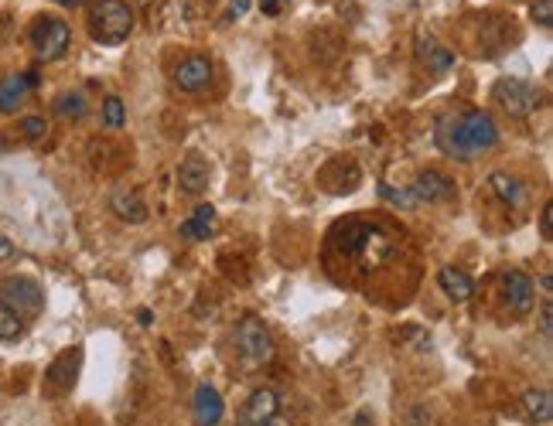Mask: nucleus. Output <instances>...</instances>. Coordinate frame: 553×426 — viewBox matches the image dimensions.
Returning a JSON list of instances; mask_svg holds the SVG:
<instances>
[{"label":"nucleus","mask_w":553,"mask_h":426,"mask_svg":"<svg viewBox=\"0 0 553 426\" xmlns=\"http://www.w3.org/2000/svg\"><path fill=\"white\" fill-rule=\"evenodd\" d=\"M540 229H543V239H553V205H543V212H540Z\"/></svg>","instance_id":"a878e982"},{"label":"nucleus","mask_w":553,"mask_h":426,"mask_svg":"<svg viewBox=\"0 0 553 426\" xmlns=\"http://www.w3.org/2000/svg\"><path fill=\"white\" fill-rule=\"evenodd\" d=\"M55 113L65 116V120H69V116H82L86 113V99H82L79 93H65V96L55 99Z\"/></svg>","instance_id":"4be33fe9"},{"label":"nucleus","mask_w":553,"mask_h":426,"mask_svg":"<svg viewBox=\"0 0 553 426\" xmlns=\"http://www.w3.org/2000/svg\"><path fill=\"white\" fill-rule=\"evenodd\" d=\"M14 256H18V249H14L4 236H0V260H14Z\"/></svg>","instance_id":"c756f323"},{"label":"nucleus","mask_w":553,"mask_h":426,"mask_svg":"<svg viewBox=\"0 0 553 426\" xmlns=\"http://www.w3.org/2000/svg\"><path fill=\"white\" fill-rule=\"evenodd\" d=\"M236 352L243 355L246 365H267L274 358V338H270L267 324L260 317H243L236 324Z\"/></svg>","instance_id":"20e7f679"},{"label":"nucleus","mask_w":553,"mask_h":426,"mask_svg":"<svg viewBox=\"0 0 553 426\" xmlns=\"http://www.w3.org/2000/svg\"><path fill=\"white\" fill-rule=\"evenodd\" d=\"M280 413V399L274 389H257L239 409V426H270Z\"/></svg>","instance_id":"0eeeda50"},{"label":"nucleus","mask_w":553,"mask_h":426,"mask_svg":"<svg viewBox=\"0 0 553 426\" xmlns=\"http://www.w3.org/2000/svg\"><path fill=\"white\" fill-rule=\"evenodd\" d=\"M21 133L28 140H41L48 133V123L41 120V116H24V120H21Z\"/></svg>","instance_id":"b1692460"},{"label":"nucleus","mask_w":553,"mask_h":426,"mask_svg":"<svg viewBox=\"0 0 553 426\" xmlns=\"http://www.w3.org/2000/svg\"><path fill=\"white\" fill-rule=\"evenodd\" d=\"M0 304H7L28 321L31 314L41 311V287L31 277H11L0 287Z\"/></svg>","instance_id":"423d86ee"},{"label":"nucleus","mask_w":553,"mask_h":426,"mask_svg":"<svg viewBox=\"0 0 553 426\" xmlns=\"http://www.w3.org/2000/svg\"><path fill=\"white\" fill-rule=\"evenodd\" d=\"M489 185H492V191H495V195H499L509 208H523V205H526V188H523V181L513 178V174L495 171L492 178H489Z\"/></svg>","instance_id":"2eb2a0df"},{"label":"nucleus","mask_w":553,"mask_h":426,"mask_svg":"<svg viewBox=\"0 0 553 426\" xmlns=\"http://www.w3.org/2000/svg\"><path fill=\"white\" fill-rule=\"evenodd\" d=\"M533 21L540 24V28H550L553 24V0H536V4L530 7Z\"/></svg>","instance_id":"393cba45"},{"label":"nucleus","mask_w":553,"mask_h":426,"mask_svg":"<svg viewBox=\"0 0 553 426\" xmlns=\"http://www.w3.org/2000/svg\"><path fill=\"white\" fill-rule=\"evenodd\" d=\"M72 45V28L62 18H52V14H41V18L31 24V48L41 62H55L69 52Z\"/></svg>","instance_id":"7ed1b4c3"},{"label":"nucleus","mask_w":553,"mask_h":426,"mask_svg":"<svg viewBox=\"0 0 553 426\" xmlns=\"http://www.w3.org/2000/svg\"><path fill=\"white\" fill-rule=\"evenodd\" d=\"M38 86L35 72H11L0 79V113H14L28 99L31 89Z\"/></svg>","instance_id":"9d476101"},{"label":"nucleus","mask_w":553,"mask_h":426,"mask_svg":"<svg viewBox=\"0 0 553 426\" xmlns=\"http://www.w3.org/2000/svg\"><path fill=\"white\" fill-rule=\"evenodd\" d=\"M492 96L499 99L502 110H506L509 116H519V120L530 116L536 110V103H540V93L523 79H499L492 89Z\"/></svg>","instance_id":"39448f33"},{"label":"nucleus","mask_w":553,"mask_h":426,"mask_svg":"<svg viewBox=\"0 0 553 426\" xmlns=\"http://www.w3.org/2000/svg\"><path fill=\"white\" fill-rule=\"evenodd\" d=\"M523 409H526V416L536 423H550L553 420V396H550V389H530L523 396Z\"/></svg>","instance_id":"f3484780"},{"label":"nucleus","mask_w":553,"mask_h":426,"mask_svg":"<svg viewBox=\"0 0 553 426\" xmlns=\"http://www.w3.org/2000/svg\"><path fill=\"white\" fill-rule=\"evenodd\" d=\"M86 24L93 41L113 48V45H123L130 38V31H134V11H130L127 0H93Z\"/></svg>","instance_id":"f03ea898"},{"label":"nucleus","mask_w":553,"mask_h":426,"mask_svg":"<svg viewBox=\"0 0 553 426\" xmlns=\"http://www.w3.org/2000/svg\"><path fill=\"white\" fill-rule=\"evenodd\" d=\"M212 222H216V208H212V205H198L192 219L181 222V236H188V239H209L212 236Z\"/></svg>","instance_id":"a211bd4d"},{"label":"nucleus","mask_w":553,"mask_h":426,"mask_svg":"<svg viewBox=\"0 0 553 426\" xmlns=\"http://www.w3.org/2000/svg\"><path fill=\"white\" fill-rule=\"evenodd\" d=\"M540 324H543V334L550 338V328H553V307H550V297L543 300V314H540Z\"/></svg>","instance_id":"bb28decb"},{"label":"nucleus","mask_w":553,"mask_h":426,"mask_svg":"<svg viewBox=\"0 0 553 426\" xmlns=\"http://www.w3.org/2000/svg\"><path fill=\"white\" fill-rule=\"evenodd\" d=\"M437 283H441V290L448 294L455 304H465L468 297L475 294V283L468 277L465 270H458V266H444L441 273H437Z\"/></svg>","instance_id":"4468645a"},{"label":"nucleus","mask_w":553,"mask_h":426,"mask_svg":"<svg viewBox=\"0 0 553 426\" xmlns=\"http://www.w3.org/2000/svg\"><path fill=\"white\" fill-rule=\"evenodd\" d=\"M410 191H414L417 205L451 202V198H455V181H448L441 171H427V174H420L414 185H410Z\"/></svg>","instance_id":"9b49d317"},{"label":"nucleus","mask_w":553,"mask_h":426,"mask_svg":"<svg viewBox=\"0 0 553 426\" xmlns=\"http://www.w3.org/2000/svg\"><path fill=\"white\" fill-rule=\"evenodd\" d=\"M260 7H263V14H270V18H277V14L287 7V0H260Z\"/></svg>","instance_id":"cd10ccee"},{"label":"nucleus","mask_w":553,"mask_h":426,"mask_svg":"<svg viewBox=\"0 0 553 426\" xmlns=\"http://www.w3.org/2000/svg\"><path fill=\"white\" fill-rule=\"evenodd\" d=\"M502 297H506V304L513 307L516 314H530L533 300H536L533 280L526 277L523 270H509L506 277H502Z\"/></svg>","instance_id":"1a4fd4ad"},{"label":"nucleus","mask_w":553,"mask_h":426,"mask_svg":"<svg viewBox=\"0 0 553 426\" xmlns=\"http://www.w3.org/2000/svg\"><path fill=\"white\" fill-rule=\"evenodd\" d=\"M246 11H250V0H233L229 4V18H243Z\"/></svg>","instance_id":"c85d7f7f"},{"label":"nucleus","mask_w":553,"mask_h":426,"mask_svg":"<svg viewBox=\"0 0 553 426\" xmlns=\"http://www.w3.org/2000/svg\"><path fill=\"white\" fill-rule=\"evenodd\" d=\"M495 144H499V127L482 110L451 113L437 127V147L455 161H475L478 154L492 150Z\"/></svg>","instance_id":"f257e3e1"},{"label":"nucleus","mask_w":553,"mask_h":426,"mask_svg":"<svg viewBox=\"0 0 553 426\" xmlns=\"http://www.w3.org/2000/svg\"><path fill=\"white\" fill-rule=\"evenodd\" d=\"M417 52H420V58H424V62L431 65L434 72H448L451 65H455V55H451L448 48H441V45H437L434 38H420Z\"/></svg>","instance_id":"6ab92c4d"},{"label":"nucleus","mask_w":553,"mask_h":426,"mask_svg":"<svg viewBox=\"0 0 553 426\" xmlns=\"http://www.w3.org/2000/svg\"><path fill=\"white\" fill-rule=\"evenodd\" d=\"M110 205H113V212H117L123 222H144L147 219V205L140 202V198L130 188H117V191H113Z\"/></svg>","instance_id":"dca6fc26"},{"label":"nucleus","mask_w":553,"mask_h":426,"mask_svg":"<svg viewBox=\"0 0 553 426\" xmlns=\"http://www.w3.org/2000/svg\"><path fill=\"white\" fill-rule=\"evenodd\" d=\"M178 185L188 195H202L209 188V161L202 154H188L185 161L178 164Z\"/></svg>","instance_id":"f8f14e48"},{"label":"nucleus","mask_w":553,"mask_h":426,"mask_svg":"<svg viewBox=\"0 0 553 426\" xmlns=\"http://www.w3.org/2000/svg\"><path fill=\"white\" fill-rule=\"evenodd\" d=\"M379 195L386 198L390 205L396 208H420L417 205V198H414V191L410 188H393V185H379Z\"/></svg>","instance_id":"412c9836"},{"label":"nucleus","mask_w":553,"mask_h":426,"mask_svg":"<svg viewBox=\"0 0 553 426\" xmlns=\"http://www.w3.org/2000/svg\"><path fill=\"white\" fill-rule=\"evenodd\" d=\"M222 416H226V406H222V396L212 386H198L195 389V423L198 426H219Z\"/></svg>","instance_id":"ddd939ff"},{"label":"nucleus","mask_w":553,"mask_h":426,"mask_svg":"<svg viewBox=\"0 0 553 426\" xmlns=\"http://www.w3.org/2000/svg\"><path fill=\"white\" fill-rule=\"evenodd\" d=\"M55 4H62V7H79V4H93V0H55Z\"/></svg>","instance_id":"7c9ffc66"},{"label":"nucleus","mask_w":553,"mask_h":426,"mask_svg":"<svg viewBox=\"0 0 553 426\" xmlns=\"http://www.w3.org/2000/svg\"><path fill=\"white\" fill-rule=\"evenodd\" d=\"M103 120H106V127H110V130H120L123 123H127V110H123L120 96H110L103 103Z\"/></svg>","instance_id":"5701e85b"},{"label":"nucleus","mask_w":553,"mask_h":426,"mask_svg":"<svg viewBox=\"0 0 553 426\" xmlns=\"http://www.w3.org/2000/svg\"><path fill=\"white\" fill-rule=\"evenodd\" d=\"M24 334V317L11 311L7 304H0V341H14Z\"/></svg>","instance_id":"aec40b11"},{"label":"nucleus","mask_w":553,"mask_h":426,"mask_svg":"<svg viewBox=\"0 0 553 426\" xmlns=\"http://www.w3.org/2000/svg\"><path fill=\"white\" fill-rule=\"evenodd\" d=\"M175 82L185 93H205L212 82V62L205 55H188L175 69Z\"/></svg>","instance_id":"6e6552de"}]
</instances>
